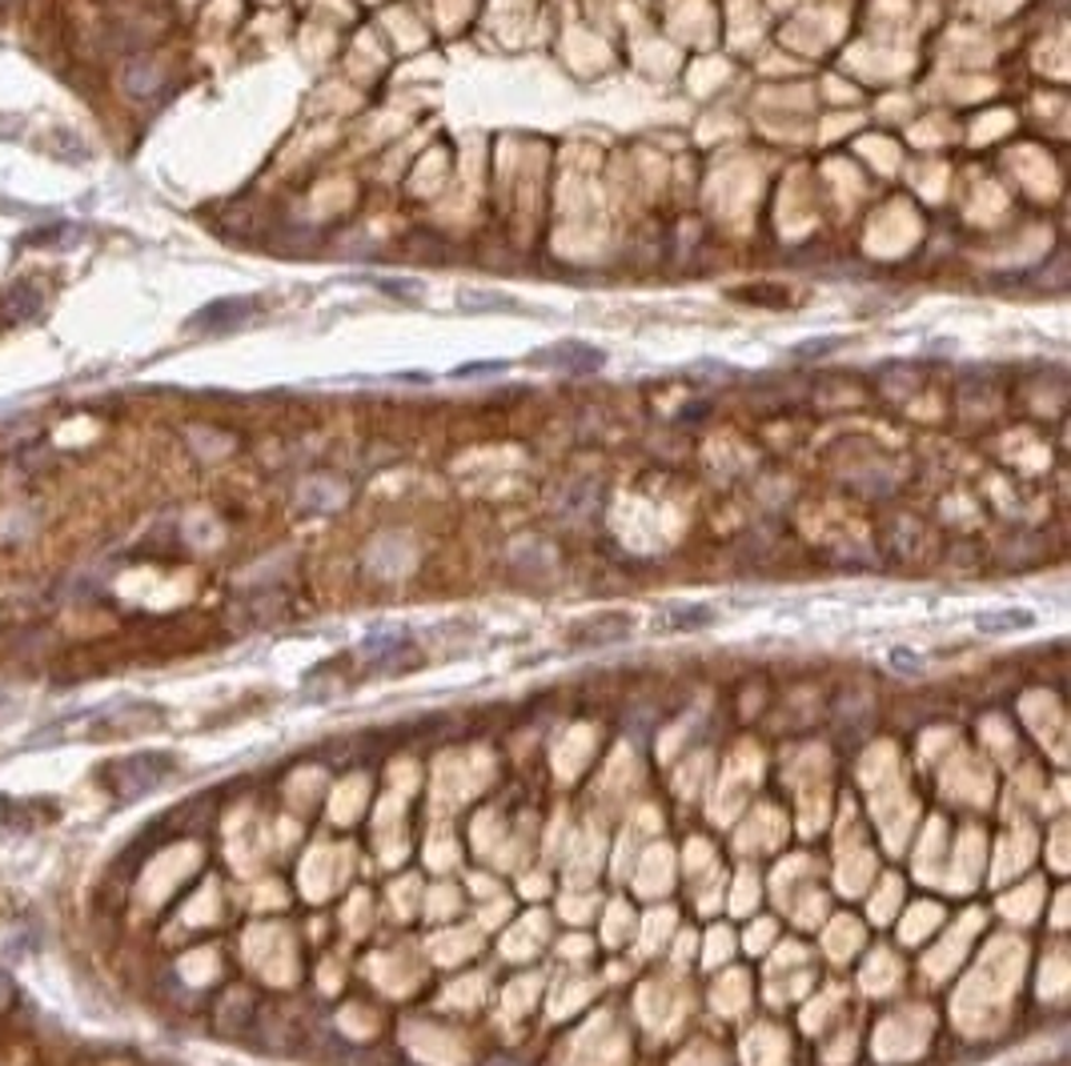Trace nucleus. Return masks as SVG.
I'll return each mask as SVG.
<instances>
[{"label":"nucleus","instance_id":"obj_2","mask_svg":"<svg viewBox=\"0 0 1071 1066\" xmlns=\"http://www.w3.org/2000/svg\"><path fill=\"white\" fill-rule=\"evenodd\" d=\"M530 365L566 369V373H591V369L606 365V353L594 350V345H582V341H562V345H551V350L534 353Z\"/></svg>","mask_w":1071,"mask_h":1066},{"label":"nucleus","instance_id":"obj_8","mask_svg":"<svg viewBox=\"0 0 1071 1066\" xmlns=\"http://www.w3.org/2000/svg\"><path fill=\"white\" fill-rule=\"evenodd\" d=\"M714 614L711 606H671L666 614H662V622L659 626L662 629H707V626H714Z\"/></svg>","mask_w":1071,"mask_h":1066},{"label":"nucleus","instance_id":"obj_7","mask_svg":"<svg viewBox=\"0 0 1071 1066\" xmlns=\"http://www.w3.org/2000/svg\"><path fill=\"white\" fill-rule=\"evenodd\" d=\"M458 310L466 313H510L518 310V301L506 297V293H490V290H458Z\"/></svg>","mask_w":1071,"mask_h":1066},{"label":"nucleus","instance_id":"obj_6","mask_svg":"<svg viewBox=\"0 0 1071 1066\" xmlns=\"http://www.w3.org/2000/svg\"><path fill=\"white\" fill-rule=\"evenodd\" d=\"M1035 614L1032 609H983L975 614V629L980 634H1012V629H1032Z\"/></svg>","mask_w":1071,"mask_h":1066},{"label":"nucleus","instance_id":"obj_1","mask_svg":"<svg viewBox=\"0 0 1071 1066\" xmlns=\"http://www.w3.org/2000/svg\"><path fill=\"white\" fill-rule=\"evenodd\" d=\"M173 770V757L169 754H133V757H120V762H113L109 766V786L117 790V798H140L149 794V790H157L160 782H165V774Z\"/></svg>","mask_w":1071,"mask_h":1066},{"label":"nucleus","instance_id":"obj_14","mask_svg":"<svg viewBox=\"0 0 1071 1066\" xmlns=\"http://www.w3.org/2000/svg\"><path fill=\"white\" fill-rule=\"evenodd\" d=\"M9 998H12V978L0 970V1007H9Z\"/></svg>","mask_w":1071,"mask_h":1066},{"label":"nucleus","instance_id":"obj_4","mask_svg":"<svg viewBox=\"0 0 1071 1066\" xmlns=\"http://www.w3.org/2000/svg\"><path fill=\"white\" fill-rule=\"evenodd\" d=\"M631 618L626 614H602V618H591L586 626L571 629V646L578 649H598V646H611V642H622L626 634H631Z\"/></svg>","mask_w":1071,"mask_h":1066},{"label":"nucleus","instance_id":"obj_13","mask_svg":"<svg viewBox=\"0 0 1071 1066\" xmlns=\"http://www.w3.org/2000/svg\"><path fill=\"white\" fill-rule=\"evenodd\" d=\"M506 369V361H470V365H458L454 369V378H474V373H502Z\"/></svg>","mask_w":1071,"mask_h":1066},{"label":"nucleus","instance_id":"obj_11","mask_svg":"<svg viewBox=\"0 0 1071 1066\" xmlns=\"http://www.w3.org/2000/svg\"><path fill=\"white\" fill-rule=\"evenodd\" d=\"M887 662H892V669H899V674H923V669H927V662L907 646H895L892 654H887Z\"/></svg>","mask_w":1071,"mask_h":1066},{"label":"nucleus","instance_id":"obj_5","mask_svg":"<svg viewBox=\"0 0 1071 1066\" xmlns=\"http://www.w3.org/2000/svg\"><path fill=\"white\" fill-rule=\"evenodd\" d=\"M40 310H45V293H40L32 281H17V285H9V290L0 293V321H9V325L32 321Z\"/></svg>","mask_w":1071,"mask_h":1066},{"label":"nucleus","instance_id":"obj_3","mask_svg":"<svg viewBox=\"0 0 1071 1066\" xmlns=\"http://www.w3.org/2000/svg\"><path fill=\"white\" fill-rule=\"evenodd\" d=\"M253 310H257V301L253 297H225V301H213V305H205L201 313H193L189 330H205V333H217V330H233V325H241L245 317H253Z\"/></svg>","mask_w":1071,"mask_h":1066},{"label":"nucleus","instance_id":"obj_9","mask_svg":"<svg viewBox=\"0 0 1071 1066\" xmlns=\"http://www.w3.org/2000/svg\"><path fill=\"white\" fill-rule=\"evenodd\" d=\"M125 92H129V97H153V92H157V72H153L145 60H133L129 69H125Z\"/></svg>","mask_w":1071,"mask_h":1066},{"label":"nucleus","instance_id":"obj_12","mask_svg":"<svg viewBox=\"0 0 1071 1066\" xmlns=\"http://www.w3.org/2000/svg\"><path fill=\"white\" fill-rule=\"evenodd\" d=\"M835 345H839V338H819V341H802V345H795L791 358H822V353H831Z\"/></svg>","mask_w":1071,"mask_h":1066},{"label":"nucleus","instance_id":"obj_10","mask_svg":"<svg viewBox=\"0 0 1071 1066\" xmlns=\"http://www.w3.org/2000/svg\"><path fill=\"white\" fill-rule=\"evenodd\" d=\"M370 285H378L381 293H390V297H401V301H413L421 293V285L418 281H410V277H370Z\"/></svg>","mask_w":1071,"mask_h":1066}]
</instances>
